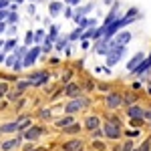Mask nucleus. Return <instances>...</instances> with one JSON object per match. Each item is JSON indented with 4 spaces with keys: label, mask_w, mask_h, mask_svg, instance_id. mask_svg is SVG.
<instances>
[{
    "label": "nucleus",
    "mask_w": 151,
    "mask_h": 151,
    "mask_svg": "<svg viewBox=\"0 0 151 151\" xmlns=\"http://www.w3.org/2000/svg\"><path fill=\"white\" fill-rule=\"evenodd\" d=\"M127 117L129 119H145V109H141L137 105L127 107Z\"/></svg>",
    "instance_id": "9b49d317"
},
{
    "label": "nucleus",
    "mask_w": 151,
    "mask_h": 151,
    "mask_svg": "<svg viewBox=\"0 0 151 151\" xmlns=\"http://www.w3.org/2000/svg\"><path fill=\"white\" fill-rule=\"evenodd\" d=\"M20 91H18V89H14V91H8V93H6V97H8V101H12V103H16V101H18V99H20Z\"/></svg>",
    "instance_id": "bb28decb"
},
{
    "label": "nucleus",
    "mask_w": 151,
    "mask_h": 151,
    "mask_svg": "<svg viewBox=\"0 0 151 151\" xmlns=\"http://www.w3.org/2000/svg\"><path fill=\"white\" fill-rule=\"evenodd\" d=\"M24 45H26V47H32V45H35V32H32V30L26 32V36H24Z\"/></svg>",
    "instance_id": "7c9ffc66"
},
{
    "label": "nucleus",
    "mask_w": 151,
    "mask_h": 151,
    "mask_svg": "<svg viewBox=\"0 0 151 151\" xmlns=\"http://www.w3.org/2000/svg\"><path fill=\"white\" fill-rule=\"evenodd\" d=\"M135 151H151V141L149 139H145L143 143L139 145V149H135Z\"/></svg>",
    "instance_id": "f704fd0d"
},
{
    "label": "nucleus",
    "mask_w": 151,
    "mask_h": 151,
    "mask_svg": "<svg viewBox=\"0 0 151 151\" xmlns=\"http://www.w3.org/2000/svg\"><path fill=\"white\" fill-rule=\"evenodd\" d=\"M65 16H67V18H73V16H75V10H73V8H65Z\"/></svg>",
    "instance_id": "37998d69"
},
{
    "label": "nucleus",
    "mask_w": 151,
    "mask_h": 151,
    "mask_svg": "<svg viewBox=\"0 0 151 151\" xmlns=\"http://www.w3.org/2000/svg\"><path fill=\"white\" fill-rule=\"evenodd\" d=\"M40 117H42V119H50V117H52L50 109H42V111H40Z\"/></svg>",
    "instance_id": "a19ab883"
},
{
    "label": "nucleus",
    "mask_w": 151,
    "mask_h": 151,
    "mask_svg": "<svg viewBox=\"0 0 151 151\" xmlns=\"http://www.w3.org/2000/svg\"><path fill=\"white\" fill-rule=\"evenodd\" d=\"M105 105H107L109 109H117V107L123 105V97H121L119 93H107V97H105Z\"/></svg>",
    "instance_id": "6e6552de"
},
{
    "label": "nucleus",
    "mask_w": 151,
    "mask_h": 151,
    "mask_svg": "<svg viewBox=\"0 0 151 151\" xmlns=\"http://www.w3.org/2000/svg\"><path fill=\"white\" fill-rule=\"evenodd\" d=\"M42 135H45V129L38 127V125H30L28 129H24V131H22V137H24V139H28V141H36L38 137H42Z\"/></svg>",
    "instance_id": "423d86ee"
},
{
    "label": "nucleus",
    "mask_w": 151,
    "mask_h": 151,
    "mask_svg": "<svg viewBox=\"0 0 151 151\" xmlns=\"http://www.w3.org/2000/svg\"><path fill=\"white\" fill-rule=\"evenodd\" d=\"M85 129L87 131H95V129H101V119L97 115H89L85 119Z\"/></svg>",
    "instance_id": "f8f14e48"
},
{
    "label": "nucleus",
    "mask_w": 151,
    "mask_h": 151,
    "mask_svg": "<svg viewBox=\"0 0 151 151\" xmlns=\"http://www.w3.org/2000/svg\"><path fill=\"white\" fill-rule=\"evenodd\" d=\"M81 38H83V28H79V26H77V28H75V30L69 35V40H81Z\"/></svg>",
    "instance_id": "c85d7f7f"
},
{
    "label": "nucleus",
    "mask_w": 151,
    "mask_h": 151,
    "mask_svg": "<svg viewBox=\"0 0 151 151\" xmlns=\"http://www.w3.org/2000/svg\"><path fill=\"white\" fill-rule=\"evenodd\" d=\"M14 63H16V57H14V55H8V57H6V60H4V65H6V67H8V69H12V67H14Z\"/></svg>",
    "instance_id": "72a5a7b5"
},
{
    "label": "nucleus",
    "mask_w": 151,
    "mask_h": 151,
    "mask_svg": "<svg viewBox=\"0 0 151 151\" xmlns=\"http://www.w3.org/2000/svg\"><path fill=\"white\" fill-rule=\"evenodd\" d=\"M16 131H18V121H12V123L0 125V133H16Z\"/></svg>",
    "instance_id": "aec40b11"
},
{
    "label": "nucleus",
    "mask_w": 151,
    "mask_h": 151,
    "mask_svg": "<svg viewBox=\"0 0 151 151\" xmlns=\"http://www.w3.org/2000/svg\"><path fill=\"white\" fill-rule=\"evenodd\" d=\"M65 151H83V141L81 139H70L67 143H63Z\"/></svg>",
    "instance_id": "ddd939ff"
},
{
    "label": "nucleus",
    "mask_w": 151,
    "mask_h": 151,
    "mask_svg": "<svg viewBox=\"0 0 151 151\" xmlns=\"http://www.w3.org/2000/svg\"><path fill=\"white\" fill-rule=\"evenodd\" d=\"M16 121H18V131H20V133H22L24 129H28L30 125H32L28 117H20V119H16Z\"/></svg>",
    "instance_id": "393cba45"
},
{
    "label": "nucleus",
    "mask_w": 151,
    "mask_h": 151,
    "mask_svg": "<svg viewBox=\"0 0 151 151\" xmlns=\"http://www.w3.org/2000/svg\"><path fill=\"white\" fill-rule=\"evenodd\" d=\"M24 67H22V60H16V63H14V67H12V70H16V73H18V70H22Z\"/></svg>",
    "instance_id": "79ce46f5"
},
{
    "label": "nucleus",
    "mask_w": 151,
    "mask_h": 151,
    "mask_svg": "<svg viewBox=\"0 0 151 151\" xmlns=\"http://www.w3.org/2000/svg\"><path fill=\"white\" fill-rule=\"evenodd\" d=\"M89 26H97V20L95 18H89Z\"/></svg>",
    "instance_id": "603ef678"
},
{
    "label": "nucleus",
    "mask_w": 151,
    "mask_h": 151,
    "mask_svg": "<svg viewBox=\"0 0 151 151\" xmlns=\"http://www.w3.org/2000/svg\"><path fill=\"white\" fill-rule=\"evenodd\" d=\"M123 105H127V107L135 105V95H127V97H123Z\"/></svg>",
    "instance_id": "c9c22d12"
},
{
    "label": "nucleus",
    "mask_w": 151,
    "mask_h": 151,
    "mask_svg": "<svg viewBox=\"0 0 151 151\" xmlns=\"http://www.w3.org/2000/svg\"><path fill=\"white\" fill-rule=\"evenodd\" d=\"M28 81H30L32 87H42V85H47L50 81V75H48L47 70H36V73H32L28 77Z\"/></svg>",
    "instance_id": "39448f33"
},
{
    "label": "nucleus",
    "mask_w": 151,
    "mask_h": 151,
    "mask_svg": "<svg viewBox=\"0 0 151 151\" xmlns=\"http://www.w3.org/2000/svg\"><path fill=\"white\" fill-rule=\"evenodd\" d=\"M93 10V4H85V6H79V8H77V10H75V16H87V14H89V12Z\"/></svg>",
    "instance_id": "b1692460"
},
{
    "label": "nucleus",
    "mask_w": 151,
    "mask_h": 151,
    "mask_svg": "<svg viewBox=\"0 0 151 151\" xmlns=\"http://www.w3.org/2000/svg\"><path fill=\"white\" fill-rule=\"evenodd\" d=\"M8 35H16V24H8Z\"/></svg>",
    "instance_id": "49530a36"
},
{
    "label": "nucleus",
    "mask_w": 151,
    "mask_h": 151,
    "mask_svg": "<svg viewBox=\"0 0 151 151\" xmlns=\"http://www.w3.org/2000/svg\"><path fill=\"white\" fill-rule=\"evenodd\" d=\"M6 24H18V14L16 12H10L8 18H6Z\"/></svg>",
    "instance_id": "473e14b6"
},
{
    "label": "nucleus",
    "mask_w": 151,
    "mask_h": 151,
    "mask_svg": "<svg viewBox=\"0 0 151 151\" xmlns=\"http://www.w3.org/2000/svg\"><path fill=\"white\" fill-rule=\"evenodd\" d=\"M103 2H105V4H111V2H113V0H103Z\"/></svg>",
    "instance_id": "4d7b16f0"
},
{
    "label": "nucleus",
    "mask_w": 151,
    "mask_h": 151,
    "mask_svg": "<svg viewBox=\"0 0 151 151\" xmlns=\"http://www.w3.org/2000/svg\"><path fill=\"white\" fill-rule=\"evenodd\" d=\"M30 47H26V45H22V47H16L14 50H12V55L16 57V60H22L24 55H26V50H28Z\"/></svg>",
    "instance_id": "412c9836"
},
{
    "label": "nucleus",
    "mask_w": 151,
    "mask_h": 151,
    "mask_svg": "<svg viewBox=\"0 0 151 151\" xmlns=\"http://www.w3.org/2000/svg\"><path fill=\"white\" fill-rule=\"evenodd\" d=\"M117 18H121V16H119V8H117V4H115V6L111 8V12L107 14V18H105L103 26H109V24H113V22L117 20Z\"/></svg>",
    "instance_id": "f3484780"
},
{
    "label": "nucleus",
    "mask_w": 151,
    "mask_h": 151,
    "mask_svg": "<svg viewBox=\"0 0 151 151\" xmlns=\"http://www.w3.org/2000/svg\"><path fill=\"white\" fill-rule=\"evenodd\" d=\"M28 12H30V14H35V12H36V6H35V4H30V6H28Z\"/></svg>",
    "instance_id": "3c124183"
},
{
    "label": "nucleus",
    "mask_w": 151,
    "mask_h": 151,
    "mask_svg": "<svg viewBox=\"0 0 151 151\" xmlns=\"http://www.w3.org/2000/svg\"><path fill=\"white\" fill-rule=\"evenodd\" d=\"M4 60H6V52L0 50V65H4Z\"/></svg>",
    "instance_id": "09e8293b"
},
{
    "label": "nucleus",
    "mask_w": 151,
    "mask_h": 151,
    "mask_svg": "<svg viewBox=\"0 0 151 151\" xmlns=\"http://www.w3.org/2000/svg\"><path fill=\"white\" fill-rule=\"evenodd\" d=\"M149 73H151V70H149Z\"/></svg>",
    "instance_id": "bf43d9fd"
},
{
    "label": "nucleus",
    "mask_w": 151,
    "mask_h": 151,
    "mask_svg": "<svg viewBox=\"0 0 151 151\" xmlns=\"http://www.w3.org/2000/svg\"><path fill=\"white\" fill-rule=\"evenodd\" d=\"M28 87H32V85H30V81H28V79H24V81H16V89H18V91H20V93H22V91H26V89H28Z\"/></svg>",
    "instance_id": "c756f323"
},
{
    "label": "nucleus",
    "mask_w": 151,
    "mask_h": 151,
    "mask_svg": "<svg viewBox=\"0 0 151 151\" xmlns=\"http://www.w3.org/2000/svg\"><path fill=\"white\" fill-rule=\"evenodd\" d=\"M87 105H89V99H87V97H77V99H70L69 103L65 105V113H67V115H75V113L83 111Z\"/></svg>",
    "instance_id": "f257e3e1"
},
{
    "label": "nucleus",
    "mask_w": 151,
    "mask_h": 151,
    "mask_svg": "<svg viewBox=\"0 0 151 151\" xmlns=\"http://www.w3.org/2000/svg\"><path fill=\"white\" fill-rule=\"evenodd\" d=\"M22 139H24V137H22V133H20V135H16L14 139L4 141V143L0 145V149H2V151H12V149H16V147H18L20 143H22Z\"/></svg>",
    "instance_id": "9d476101"
},
{
    "label": "nucleus",
    "mask_w": 151,
    "mask_h": 151,
    "mask_svg": "<svg viewBox=\"0 0 151 151\" xmlns=\"http://www.w3.org/2000/svg\"><path fill=\"white\" fill-rule=\"evenodd\" d=\"M73 123H75L73 115H65V117H60V119L55 121V125H57L58 129H65V127H69V125H73Z\"/></svg>",
    "instance_id": "a211bd4d"
},
{
    "label": "nucleus",
    "mask_w": 151,
    "mask_h": 151,
    "mask_svg": "<svg viewBox=\"0 0 151 151\" xmlns=\"http://www.w3.org/2000/svg\"><path fill=\"white\" fill-rule=\"evenodd\" d=\"M63 2H65V4H69V6H77L81 0H63Z\"/></svg>",
    "instance_id": "a18cd8bd"
},
{
    "label": "nucleus",
    "mask_w": 151,
    "mask_h": 151,
    "mask_svg": "<svg viewBox=\"0 0 151 151\" xmlns=\"http://www.w3.org/2000/svg\"><path fill=\"white\" fill-rule=\"evenodd\" d=\"M52 48H55V42H50V40H45V42L40 45V50H42V52H47V55L52 50Z\"/></svg>",
    "instance_id": "2f4dec72"
},
{
    "label": "nucleus",
    "mask_w": 151,
    "mask_h": 151,
    "mask_svg": "<svg viewBox=\"0 0 151 151\" xmlns=\"http://www.w3.org/2000/svg\"><path fill=\"white\" fill-rule=\"evenodd\" d=\"M147 63H149V65H151V52H149V57H147Z\"/></svg>",
    "instance_id": "6e6d98bb"
},
{
    "label": "nucleus",
    "mask_w": 151,
    "mask_h": 151,
    "mask_svg": "<svg viewBox=\"0 0 151 151\" xmlns=\"http://www.w3.org/2000/svg\"><path fill=\"white\" fill-rule=\"evenodd\" d=\"M16 47H18V45H16V38H8V40H4V48H2V50H4L6 55H10Z\"/></svg>",
    "instance_id": "4be33fe9"
},
{
    "label": "nucleus",
    "mask_w": 151,
    "mask_h": 151,
    "mask_svg": "<svg viewBox=\"0 0 151 151\" xmlns=\"http://www.w3.org/2000/svg\"><path fill=\"white\" fill-rule=\"evenodd\" d=\"M6 26H8V24H6V20H2V22H0V35L6 30Z\"/></svg>",
    "instance_id": "8fccbe9b"
},
{
    "label": "nucleus",
    "mask_w": 151,
    "mask_h": 151,
    "mask_svg": "<svg viewBox=\"0 0 151 151\" xmlns=\"http://www.w3.org/2000/svg\"><path fill=\"white\" fill-rule=\"evenodd\" d=\"M30 2H35V0H30Z\"/></svg>",
    "instance_id": "13d9d810"
},
{
    "label": "nucleus",
    "mask_w": 151,
    "mask_h": 151,
    "mask_svg": "<svg viewBox=\"0 0 151 151\" xmlns=\"http://www.w3.org/2000/svg\"><path fill=\"white\" fill-rule=\"evenodd\" d=\"M93 147H95V149H103V143H101V141H97V139H95Z\"/></svg>",
    "instance_id": "de8ad7c7"
},
{
    "label": "nucleus",
    "mask_w": 151,
    "mask_h": 151,
    "mask_svg": "<svg viewBox=\"0 0 151 151\" xmlns=\"http://www.w3.org/2000/svg\"><path fill=\"white\" fill-rule=\"evenodd\" d=\"M6 93H8V83L2 81V83H0V97H4Z\"/></svg>",
    "instance_id": "e433bc0d"
},
{
    "label": "nucleus",
    "mask_w": 151,
    "mask_h": 151,
    "mask_svg": "<svg viewBox=\"0 0 151 151\" xmlns=\"http://www.w3.org/2000/svg\"><path fill=\"white\" fill-rule=\"evenodd\" d=\"M70 77H73V70H67L65 75H63V83L67 85V83H70Z\"/></svg>",
    "instance_id": "ea45409f"
},
{
    "label": "nucleus",
    "mask_w": 151,
    "mask_h": 151,
    "mask_svg": "<svg viewBox=\"0 0 151 151\" xmlns=\"http://www.w3.org/2000/svg\"><path fill=\"white\" fill-rule=\"evenodd\" d=\"M91 135H93V139H99V137H105V135H103V129H95V131H91Z\"/></svg>",
    "instance_id": "4c0bfd02"
},
{
    "label": "nucleus",
    "mask_w": 151,
    "mask_h": 151,
    "mask_svg": "<svg viewBox=\"0 0 151 151\" xmlns=\"http://www.w3.org/2000/svg\"><path fill=\"white\" fill-rule=\"evenodd\" d=\"M69 35L67 36H58L57 40H55V48H57V50H67V52H69Z\"/></svg>",
    "instance_id": "dca6fc26"
},
{
    "label": "nucleus",
    "mask_w": 151,
    "mask_h": 151,
    "mask_svg": "<svg viewBox=\"0 0 151 151\" xmlns=\"http://www.w3.org/2000/svg\"><path fill=\"white\" fill-rule=\"evenodd\" d=\"M57 38H58V26H57V24H52V26H50V30H48V35H47V38H45V40H50V42H55Z\"/></svg>",
    "instance_id": "5701e85b"
},
{
    "label": "nucleus",
    "mask_w": 151,
    "mask_h": 151,
    "mask_svg": "<svg viewBox=\"0 0 151 151\" xmlns=\"http://www.w3.org/2000/svg\"><path fill=\"white\" fill-rule=\"evenodd\" d=\"M40 52H42V50H40V45H35V47L28 48V50H26V55H24V58H22V67H24V69L32 67V65L36 63V58H38Z\"/></svg>",
    "instance_id": "20e7f679"
},
{
    "label": "nucleus",
    "mask_w": 151,
    "mask_h": 151,
    "mask_svg": "<svg viewBox=\"0 0 151 151\" xmlns=\"http://www.w3.org/2000/svg\"><path fill=\"white\" fill-rule=\"evenodd\" d=\"M103 135L105 137H109V139H119V137H121V133H123V131H121V123H113V121H107V123H105L103 127Z\"/></svg>",
    "instance_id": "7ed1b4c3"
},
{
    "label": "nucleus",
    "mask_w": 151,
    "mask_h": 151,
    "mask_svg": "<svg viewBox=\"0 0 151 151\" xmlns=\"http://www.w3.org/2000/svg\"><path fill=\"white\" fill-rule=\"evenodd\" d=\"M2 48H4V40L0 38V50H2Z\"/></svg>",
    "instance_id": "5fc2aeb1"
},
{
    "label": "nucleus",
    "mask_w": 151,
    "mask_h": 151,
    "mask_svg": "<svg viewBox=\"0 0 151 151\" xmlns=\"http://www.w3.org/2000/svg\"><path fill=\"white\" fill-rule=\"evenodd\" d=\"M63 91H65V95H67L69 99H77V97H81L83 89H81V85H77V83H67Z\"/></svg>",
    "instance_id": "1a4fd4ad"
},
{
    "label": "nucleus",
    "mask_w": 151,
    "mask_h": 151,
    "mask_svg": "<svg viewBox=\"0 0 151 151\" xmlns=\"http://www.w3.org/2000/svg\"><path fill=\"white\" fill-rule=\"evenodd\" d=\"M133 149H135V147H133V143H131V141H127V143L123 145V149H121V151H133Z\"/></svg>",
    "instance_id": "c03bdc74"
},
{
    "label": "nucleus",
    "mask_w": 151,
    "mask_h": 151,
    "mask_svg": "<svg viewBox=\"0 0 151 151\" xmlns=\"http://www.w3.org/2000/svg\"><path fill=\"white\" fill-rule=\"evenodd\" d=\"M45 38H47V32H45L42 28L35 30V45H42V42H45Z\"/></svg>",
    "instance_id": "a878e982"
},
{
    "label": "nucleus",
    "mask_w": 151,
    "mask_h": 151,
    "mask_svg": "<svg viewBox=\"0 0 151 151\" xmlns=\"http://www.w3.org/2000/svg\"><path fill=\"white\" fill-rule=\"evenodd\" d=\"M131 38H133V35H131L129 30H119V32L113 36V42H115L117 47H127L129 42H131Z\"/></svg>",
    "instance_id": "0eeeda50"
},
{
    "label": "nucleus",
    "mask_w": 151,
    "mask_h": 151,
    "mask_svg": "<svg viewBox=\"0 0 151 151\" xmlns=\"http://www.w3.org/2000/svg\"><path fill=\"white\" fill-rule=\"evenodd\" d=\"M8 14H10L8 8H2V10H0V22H2V20H6V18H8Z\"/></svg>",
    "instance_id": "58836bf2"
},
{
    "label": "nucleus",
    "mask_w": 151,
    "mask_h": 151,
    "mask_svg": "<svg viewBox=\"0 0 151 151\" xmlns=\"http://www.w3.org/2000/svg\"><path fill=\"white\" fill-rule=\"evenodd\" d=\"M123 55H125V47H111V50L107 52V57H105V63H107V67L111 69V67H115L117 63L123 58Z\"/></svg>",
    "instance_id": "f03ea898"
},
{
    "label": "nucleus",
    "mask_w": 151,
    "mask_h": 151,
    "mask_svg": "<svg viewBox=\"0 0 151 151\" xmlns=\"http://www.w3.org/2000/svg\"><path fill=\"white\" fill-rule=\"evenodd\" d=\"M63 131H65V133H69V135H75V133H79V131H81V125H79V123H73V125H69V127H65Z\"/></svg>",
    "instance_id": "cd10ccee"
},
{
    "label": "nucleus",
    "mask_w": 151,
    "mask_h": 151,
    "mask_svg": "<svg viewBox=\"0 0 151 151\" xmlns=\"http://www.w3.org/2000/svg\"><path fill=\"white\" fill-rule=\"evenodd\" d=\"M143 58H145V55H143V52H135L133 57L129 58V63H127V70H129V73L137 69V65H139V63L143 60Z\"/></svg>",
    "instance_id": "4468645a"
},
{
    "label": "nucleus",
    "mask_w": 151,
    "mask_h": 151,
    "mask_svg": "<svg viewBox=\"0 0 151 151\" xmlns=\"http://www.w3.org/2000/svg\"><path fill=\"white\" fill-rule=\"evenodd\" d=\"M149 70H151V65L147 63V58H143L139 65H137V69L131 70V73H133L135 77H141V75H145V73H149Z\"/></svg>",
    "instance_id": "2eb2a0df"
},
{
    "label": "nucleus",
    "mask_w": 151,
    "mask_h": 151,
    "mask_svg": "<svg viewBox=\"0 0 151 151\" xmlns=\"http://www.w3.org/2000/svg\"><path fill=\"white\" fill-rule=\"evenodd\" d=\"M63 10H65V8H63V2H58V0H55V2L48 4V12H50V16H58Z\"/></svg>",
    "instance_id": "6ab92c4d"
},
{
    "label": "nucleus",
    "mask_w": 151,
    "mask_h": 151,
    "mask_svg": "<svg viewBox=\"0 0 151 151\" xmlns=\"http://www.w3.org/2000/svg\"><path fill=\"white\" fill-rule=\"evenodd\" d=\"M145 119H149V121H151V111H145Z\"/></svg>",
    "instance_id": "864d4df0"
}]
</instances>
